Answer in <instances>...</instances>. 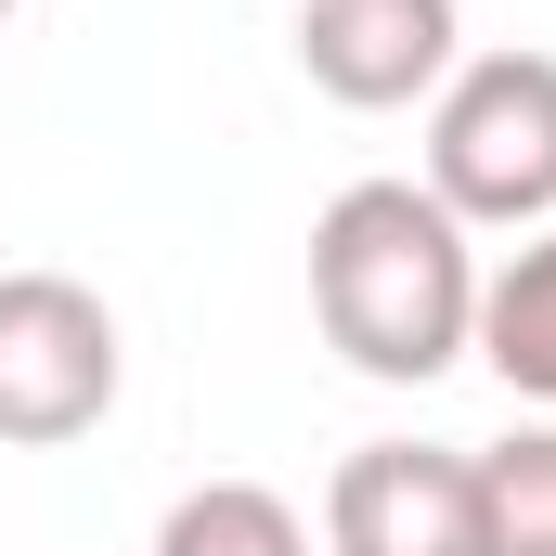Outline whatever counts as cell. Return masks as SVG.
I'll list each match as a JSON object with an SVG mask.
<instances>
[{
	"label": "cell",
	"instance_id": "8992f818",
	"mask_svg": "<svg viewBox=\"0 0 556 556\" xmlns=\"http://www.w3.org/2000/svg\"><path fill=\"white\" fill-rule=\"evenodd\" d=\"M479 363H492L518 402H556V220L505 260V273H479Z\"/></svg>",
	"mask_w": 556,
	"mask_h": 556
},
{
	"label": "cell",
	"instance_id": "277c9868",
	"mask_svg": "<svg viewBox=\"0 0 556 556\" xmlns=\"http://www.w3.org/2000/svg\"><path fill=\"white\" fill-rule=\"evenodd\" d=\"M324 556H479V466L440 440H363L324 479Z\"/></svg>",
	"mask_w": 556,
	"mask_h": 556
},
{
	"label": "cell",
	"instance_id": "52a82bcc",
	"mask_svg": "<svg viewBox=\"0 0 556 556\" xmlns=\"http://www.w3.org/2000/svg\"><path fill=\"white\" fill-rule=\"evenodd\" d=\"M155 556H311V518L273 479H207L155 518Z\"/></svg>",
	"mask_w": 556,
	"mask_h": 556
},
{
	"label": "cell",
	"instance_id": "3957f363",
	"mask_svg": "<svg viewBox=\"0 0 556 556\" xmlns=\"http://www.w3.org/2000/svg\"><path fill=\"white\" fill-rule=\"evenodd\" d=\"M117 415V311L78 273H0V440L65 453Z\"/></svg>",
	"mask_w": 556,
	"mask_h": 556
},
{
	"label": "cell",
	"instance_id": "7a4b0ae2",
	"mask_svg": "<svg viewBox=\"0 0 556 556\" xmlns=\"http://www.w3.org/2000/svg\"><path fill=\"white\" fill-rule=\"evenodd\" d=\"M427 194L479 233H544L556 220V52H479L440 78L427 117Z\"/></svg>",
	"mask_w": 556,
	"mask_h": 556
},
{
	"label": "cell",
	"instance_id": "ba28073f",
	"mask_svg": "<svg viewBox=\"0 0 556 556\" xmlns=\"http://www.w3.org/2000/svg\"><path fill=\"white\" fill-rule=\"evenodd\" d=\"M479 466V556H556V427H518Z\"/></svg>",
	"mask_w": 556,
	"mask_h": 556
},
{
	"label": "cell",
	"instance_id": "6da1fadb",
	"mask_svg": "<svg viewBox=\"0 0 556 556\" xmlns=\"http://www.w3.org/2000/svg\"><path fill=\"white\" fill-rule=\"evenodd\" d=\"M311 324L350 376L427 389L479 350V247L427 181H350L311 220Z\"/></svg>",
	"mask_w": 556,
	"mask_h": 556
},
{
	"label": "cell",
	"instance_id": "9c48e42d",
	"mask_svg": "<svg viewBox=\"0 0 556 556\" xmlns=\"http://www.w3.org/2000/svg\"><path fill=\"white\" fill-rule=\"evenodd\" d=\"M0 13H13V0H0Z\"/></svg>",
	"mask_w": 556,
	"mask_h": 556
},
{
	"label": "cell",
	"instance_id": "5b68a950",
	"mask_svg": "<svg viewBox=\"0 0 556 556\" xmlns=\"http://www.w3.org/2000/svg\"><path fill=\"white\" fill-rule=\"evenodd\" d=\"M298 65L324 104H415L453 78V0H298Z\"/></svg>",
	"mask_w": 556,
	"mask_h": 556
}]
</instances>
